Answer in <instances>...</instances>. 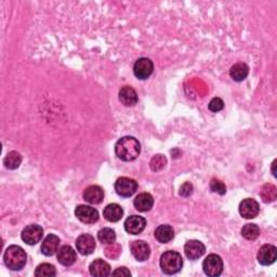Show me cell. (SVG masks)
Returning <instances> with one entry per match:
<instances>
[{
    "instance_id": "cell-1",
    "label": "cell",
    "mask_w": 277,
    "mask_h": 277,
    "mask_svg": "<svg viewBox=\"0 0 277 277\" xmlns=\"http://www.w3.org/2000/svg\"><path fill=\"white\" fill-rule=\"evenodd\" d=\"M116 156L124 161L136 160L141 153L140 142L133 137H124L115 144Z\"/></svg>"
},
{
    "instance_id": "cell-2",
    "label": "cell",
    "mask_w": 277,
    "mask_h": 277,
    "mask_svg": "<svg viewBox=\"0 0 277 277\" xmlns=\"http://www.w3.org/2000/svg\"><path fill=\"white\" fill-rule=\"evenodd\" d=\"M4 261L6 266L11 271H20L27 262V254L22 247L12 245L7 248L4 254Z\"/></svg>"
},
{
    "instance_id": "cell-3",
    "label": "cell",
    "mask_w": 277,
    "mask_h": 277,
    "mask_svg": "<svg viewBox=\"0 0 277 277\" xmlns=\"http://www.w3.org/2000/svg\"><path fill=\"white\" fill-rule=\"evenodd\" d=\"M160 268L167 275H173L179 273L183 266L182 255L173 250H168L161 254L160 257Z\"/></svg>"
},
{
    "instance_id": "cell-4",
    "label": "cell",
    "mask_w": 277,
    "mask_h": 277,
    "mask_svg": "<svg viewBox=\"0 0 277 277\" xmlns=\"http://www.w3.org/2000/svg\"><path fill=\"white\" fill-rule=\"evenodd\" d=\"M203 268L205 274L210 277L220 276L223 272V261L218 254H209L203 262Z\"/></svg>"
},
{
    "instance_id": "cell-5",
    "label": "cell",
    "mask_w": 277,
    "mask_h": 277,
    "mask_svg": "<svg viewBox=\"0 0 277 277\" xmlns=\"http://www.w3.org/2000/svg\"><path fill=\"white\" fill-rule=\"evenodd\" d=\"M116 193L122 197H131L138 190V183L130 177L122 176L115 182Z\"/></svg>"
},
{
    "instance_id": "cell-6",
    "label": "cell",
    "mask_w": 277,
    "mask_h": 277,
    "mask_svg": "<svg viewBox=\"0 0 277 277\" xmlns=\"http://www.w3.org/2000/svg\"><path fill=\"white\" fill-rule=\"evenodd\" d=\"M21 237L27 245H36L44 237V229L38 224H30L22 231Z\"/></svg>"
},
{
    "instance_id": "cell-7",
    "label": "cell",
    "mask_w": 277,
    "mask_h": 277,
    "mask_svg": "<svg viewBox=\"0 0 277 277\" xmlns=\"http://www.w3.org/2000/svg\"><path fill=\"white\" fill-rule=\"evenodd\" d=\"M75 216L84 224H95L99 220L98 210L87 205L77 206L75 209Z\"/></svg>"
},
{
    "instance_id": "cell-8",
    "label": "cell",
    "mask_w": 277,
    "mask_h": 277,
    "mask_svg": "<svg viewBox=\"0 0 277 277\" xmlns=\"http://www.w3.org/2000/svg\"><path fill=\"white\" fill-rule=\"evenodd\" d=\"M154 64L147 58H140L136 61L133 66V73L138 79L145 80L153 74Z\"/></svg>"
},
{
    "instance_id": "cell-9",
    "label": "cell",
    "mask_w": 277,
    "mask_h": 277,
    "mask_svg": "<svg viewBox=\"0 0 277 277\" xmlns=\"http://www.w3.org/2000/svg\"><path fill=\"white\" fill-rule=\"evenodd\" d=\"M239 214L245 219H254L259 215L260 206L253 198H246L239 204Z\"/></svg>"
},
{
    "instance_id": "cell-10",
    "label": "cell",
    "mask_w": 277,
    "mask_h": 277,
    "mask_svg": "<svg viewBox=\"0 0 277 277\" xmlns=\"http://www.w3.org/2000/svg\"><path fill=\"white\" fill-rule=\"evenodd\" d=\"M130 251L137 261H146L151 255V248L143 240H134L130 245Z\"/></svg>"
},
{
    "instance_id": "cell-11",
    "label": "cell",
    "mask_w": 277,
    "mask_h": 277,
    "mask_svg": "<svg viewBox=\"0 0 277 277\" xmlns=\"http://www.w3.org/2000/svg\"><path fill=\"white\" fill-rule=\"evenodd\" d=\"M146 226V220L141 216H130L125 221V230L131 235H139L144 231Z\"/></svg>"
},
{
    "instance_id": "cell-12",
    "label": "cell",
    "mask_w": 277,
    "mask_h": 277,
    "mask_svg": "<svg viewBox=\"0 0 277 277\" xmlns=\"http://www.w3.org/2000/svg\"><path fill=\"white\" fill-rule=\"evenodd\" d=\"M76 248L82 255H89L96 250V239L90 234H82L76 239Z\"/></svg>"
},
{
    "instance_id": "cell-13",
    "label": "cell",
    "mask_w": 277,
    "mask_h": 277,
    "mask_svg": "<svg viewBox=\"0 0 277 277\" xmlns=\"http://www.w3.org/2000/svg\"><path fill=\"white\" fill-rule=\"evenodd\" d=\"M206 251L205 245L200 240L192 239L189 240L184 246V252L190 260H197L203 257Z\"/></svg>"
},
{
    "instance_id": "cell-14",
    "label": "cell",
    "mask_w": 277,
    "mask_h": 277,
    "mask_svg": "<svg viewBox=\"0 0 277 277\" xmlns=\"http://www.w3.org/2000/svg\"><path fill=\"white\" fill-rule=\"evenodd\" d=\"M277 259V249L273 245H263L258 252V261L262 265H271Z\"/></svg>"
},
{
    "instance_id": "cell-15",
    "label": "cell",
    "mask_w": 277,
    "mask_h": 277,
    "mask_svg": "<svg viewBox=\"0 0 277 277\" xmlns=\"http://www.w3.org/2000/svg\"><path fill=\"white\" fill-rule=\"evenodd\" d=\"M56 257L58 261L64 266L73 265L77 260V253L70 246H63L59 248L58 252H56Z\"/></svg>"
},
{
    "instance_id": "cell-16",
    "label": "cell",
    "mask_w": 277,
    "mask_h": 277,
    "mask_svg": "<svg viewBox=\"0 0 277 277\" xmlns=\"http://www.w3.org/2000/svg\"><path fill=\"white\" fill-rule=\"evenodd\" d=\"M83 200L91 205H99L104 200V191L99 186H90L83 192Z\"/></svg>"
},
{
    "instance_id": "cell-17",
    "label": "cell",
    "mask_w": 277,
    "mask_h": 277,
    "mask_svg": "<svg viewBox=\"0 0 277 277\" xmlns=\"http://www.w3.org/2000/svg\"><path fill=\"white\" fill-rule=\"evenodd\" d=\"M60 247V238L54 234H49L41 244V252L47 257H52L58 252Z\"/></svg>"
},
{
    "instance_id": "cell-18",
    "label": "cell",
    "mask_w": 277,
    "mask_h": 277,
    "mask_svg": "<svg viewBox=\"0 0 277 277\" xmlns=\"http://www.w3.org/2000/svg\"><path fill=\"white\" fill-rule=\"evenodd\" d=\"M133 205L140 212L150 211L154 206V198L150 193H141L134 198Z\"/></svg>"
},
{
    "instance_id": "cell-19",
    "label": "cell",
    "mask_w": 277,
    "mask_h": 277,
    "mask_svg": "<svg viewBox=\"0 0 277 277\" xmlns=\"http://www.w3.org/2000/svg\"><path fill=\"white\" fill-rule=\"evenodd\" d=\"M89 271L92 276L96 277H104L111 274V265L102 259H97L91 262L89 265Z\"/></svg>"
},
{
    "instance_id": "cell-20",
    "label": "cell",
    "mask_w": 277,
    "mask_h": 277,
    "mask_svg": "<svg viewBox=\"0 0 277 277\" xmlns=\"http://www.w3.org/2000/svg\"><path fill=\"white\" fill-rule=\"evenodd\" d=\"M119 101L125 106H134L138 103V95L130 86H125L119 90Z\"/></svg>"
},
{
    "instance_id": "cell-21",
    "label": "cell",
    "mask_w": 277,
    "mask_h": 277,
    "mask_svg": "<svg viewBox=\"0 0 277 277\" xmlns=\"http://www.w3.org/2000/svg\"><path fill=\"white\" fill-rule=\"evenodd\" d=\"M103 216L109 222H118L124 216V209L118 204H110L104 208Z\"/></svg>"
},
{
    "instance_id": "cell-22",
    "label": "cell",
    "mask_w": 277,
    "mask_h": 277,
    "mask_svg": "<svg viewBox=\"0 0 277 277\" xmlns=\"http://www.w3.org/2000/svg\"><path fill=\"white\" fill-rule=\"evenodd\" d=\"M174 237V231L170 225L162 224L155 230V238L161 244H168Z\"/></svg>"
},
{
    "instance_id": "cell-23",
    "label": "cell",
    "mask_w": 277,
    "mask_h": 277,
    "mask_svg": "<svg viewBox=\"0 0 277 277\" xmlns=\"http://www.w3.org/2000/svg\"><path fill=\"white\" fill-rule=\"evenodd\" d=\"M248 74H249V67H248L247 64L245 63H236L231 67L230 69V76L234 81H244Z\"/></svg>"
},
{
    "instance_id": "cell-24",
    "label": "cell",
    "mask_w": 277,
    "mask_h": 277,
    "mask_svg": "<svg viewBox=\"0 0 277 277\" xmlns=\"http://www.w3.org/2000/svg\"><path fill=\"white\" fill-rule=\"evenodd\" d=\"M260 196L262 198V201L265 204H269L275 202L277 198V189L275 186L271 183H266L262 187L260 191Z\"/></svg>"
},
{
    "instance_id": "cell-25",
    "label": "cell",
    "mask_w": 277,
    "mask_h": 277,
    "mask_svg": "<svg viewBox=\"0 0 277 277\" xmlns=\"http://www.w3.org/2000/svg\"><path fill=\"white\" fill-rule=\"evenodd\" d=\"M21 162H22V155L16 151L9 152L4 159V165L6 166L7 169H10V170L18 169L21 165Z\"/></svg>"
},
{
    "instance_id": "cell-26",
    "label": "cell",
    "mask_w": 277,
    "mask_h": 277,
    "mask_svg": "<svg viewBox=\"0 0 277 277\" xmlns=\"http://www.w3.org/2000/svg\"><path fill=\"white\" fill-rule=\"evenodd\" d=\"M241 235L247 240H255L260 236V229L257 224L248 223L241 229Z\"/></svg>"
},
{
    "instance_id": "cell-27",
    "label": "cell",
    "mask_w": 277,
    "mask_h": 277,
    "mask_svg": "<svg viewBox=\"0 0 277 277\" xmlns=\"http://www.w3.org/2000/svg\"><path fill=\"white\" fill-rule=\"evenodd\" d=\"M98 239L101 241L102 244H112L116 240V234L115 231L110 229V227H104V229L100 230L98 233Z\"/></svg>"
},
{
    "instance_id": "cell-28",
    "label": "cell",
    "mask_w": 277,
    "mask_h": 277,
    "mask_svg": "<svg viewBox=\"0 0 277 277\" xmlns=\"http://www.w3.org/2000/svg\"><path fill=\"white\" fill-rule=\"evenodd\" d=\"M55 275L56 269L50 263H41L35 269V276L38 277H52Z\"/></svg>"
},
{
    "instance_id": "cell-29",
    "label": "cell",
    "mask_w": 277,
    "mask_h": 277,
    "mask_svg": "<svg viewBox=\"0 0 277 277\" xmlns=\"http://www.w3.org/2000/svg\"><path fill=\"white\" fill-rule=\"evenodd\" d=\"M166 165H167V158L161 154L155 155L150 162V167L154 172L161 171V170L166 167Z\"/></svg>"
},
{
    "instance_id": "cell-30",
    "label": "cell",
    "mask_w": 277,
    "mask_h": 277,
    "mask_svg": "<svg viewBox=\"0 0 277 277\" xmlns=\"http://www.w3.org/2000/svg\"><path fill=\"white\" fill-rule=\"evenodd\" d=\"M104 253L108 258H110L112 260H115L119 257L120 253H122V246H120L119 244H116L115 241L112 244H108V247L104 249Z\"/></svg>"
},
{
    "instance_id": "cell-31",
    "label": "cell",
    "mask_w": 277,
    "mask_h": 277,
    "mask_svg": "<svg viewBox=\"0 0 277 277\" xmlns=\"http://www.w3.org/2000/svg\"><path fill=\"white\" fill-rule=\"evenodd\" d=\"M210 190L220 195H224L226 193L225 184L218 179H212L210 182Z\"/></svg>"
},
{
    "instance_id": "cell-32",
    "label": "cell",
    "mask_w": 277,
    "mask_h": 277,
    "mask_svg": "<svg viewBox=\"0 0 277 277\" xmlns=\"http://www.w3.org/2000/svg\"><path fill=\"white\" fill-rule=\"evenodd\" d=\"M208 108L211 112L214 113H218L220 111H222L223 108H224V102L222 99L220 98H214L212 100L209 102L208 104Z\"/></svg>"
},
{
    "instance_id": "cell-33",
    "label": "cell",
    "mask_w": 277,
    "mask_h": 277,
    "mask_svg": "<svg viewBox=\"0 0 277 277\" xmlns=\"http://www.w3.org/2000/svg\"><path fill=\"white\" fill-rule=\"evenodd\" d=\"M193 191H194L193 184L191 182H186L184 184H182V187L180 188V195L182 197H189L193 194Z\"/></svg>"
},
{
    "instance_id": "cell-34",
    "label": "cell",
    "mask_w": 277,
    "mask_h": 277,
    "mask_svg": "<svg viewBox=\"0 0 277 277\" xmlns=\"http://www.w3.org/2000/svg\"><path fill=\"white\" fill-rule=\"evenodd\" d=\"M113 275H120V276H131V273L129 269H128L127 267L123 266V267H118L117 269H115V271L113 272Z\"/></svg>"
},
{
    "instance_id": "cell-35",
    "label": "cell",
    "mask_w": 277,
    "mask_h": 277,
    "mask_svg": "<svg viewBox=\"0 0 277 277\" xmlns=\"http://www.w3.org/2000/svg\"><path fill=\"white\" fill-rule=\"evenodd\" d=\"M275 165H276V160L273 161V164H272V171H273V175L276 176V172H275Z\"/></svg>"
}]
</instances>
